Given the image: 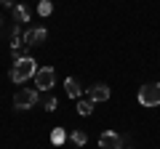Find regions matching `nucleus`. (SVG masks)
<instances>
[{
  "label": "nucleus",
  "mask_w": 160,
  "mask_h": 149,
  "mask_svg": "<svg viewBox=\"0 0 160 149\" xmlns=\"http://www.w3.org/2000/svg\"><path fill=\"white\" fill-rule=\"evenodd\" d=\"M64 91H67L69 99H80L83 96V85H80L75 77H67V80H64Z\"/></svg>",
  "instance_id": "6e6552de"
},
{
  "label": "nucleus",
  "mask_w": 160,
  "mask_h": 149,
  "mask_svg": "<svg viewBox=\"0 0 160 149\" xmlns=\"http://www.w3.org/2000/svg\"><path fill=\"white\" fill-rule=\"evenodd\" d=\"M56 107H59L56 96H48V99H46V109H48V112H53V109H56Z\"/></svg>",
  "instance_id": "2eb2a0df"
},
{
  "label": "nucleus",
  "mask_w": 160,
  "mask_h": 149,
  "mask_svg": "<svg viewBox=\"0 0 160 149\" xmlns=\"http://www.w3.org/2000/svg\"><path fill=\"white\" fill-rule=\"evenodd\" d=\"M91 104H93V101H88V99H78V112H80L83 117H88V115L93 112V107H91Z\"/></svg>",
  "instance_id": "f8f14e48"
},
{
  "label": "nucleus",
  "mask_w": 160,
  "mask_h": 149,
  "mask_svg": "<svg viewBox=\"0 0 160 149\" xmlns=\"http://www.w3.org/2000/svg\"><path fill=\"white\" fill-rule=\"evenodd\" d=\"M38 88H22V91H16V96H13V107L16 109H32L35 104H38Z\"/></svg>",
  "instance_id": "20e7f679"
},
{
  "label": "nucleus",
  "mask_w": 160,
  "mask_h": 149,
  "mask_svg": "<svg viewBox=\"0 0 160 149\" xmlns=\"http://www.w3.org/2000/svg\"><path fill=\"white\" fill-rule=\"evenodd\" d=\"M99 147L102 149H126L128 147V136H120L115 131H104L99 136Z\"/></svg>",
  "instance_id": "39448f33"
},
{
  "label": "nucleus",
  "mask_w": 160,
  "mask_h": 149,
  "mask_svg": "<svg viewBox=\"0 0 160 149\" xmlns=\"http://www.w3.org/2000/svg\"><path fill=\"white\" fill-rule=\"evenodd\" d=\"M0 3H3V6H11V8L16 6V0H0Z\"/></svg>",
  "instance_id": "dca6fc26"
},
{
  "label": "nucleus",
  "mask_w": 160,
  "mask_h": 149,
  "mask_svg": "<svg viewBox=\"0 0 160 149\" xmlns=\"http://www.w3.org/2000/svg\"><path fill=\"white\" fill-rule=\"evenodd\" d=\"M35 74H38V64H35L32 56L22 59V61H16L11 67V80L13 83H27L29 77H35Z\"/></svg>",
  "instance_id": "f257e3e1"
},
{
  "label": "nucleus",
  "mask_w": 160,
  "mask_h": 149,
  "mask_svg": "<svg viewBox=\"0 0 160 149\" xmlns=\"http://www.w3.org/2000/svg\"><path fill=\"white\" fill-rule=\"evenodd\" d=\"M139 104L142 107H160V83H147L139 91Z\"/></svg>",
  "instance_id": "f03ea898"
},
{
  "label": "nucleus",
  "mask_w": 160,
  "mask_h": 149,
  "mask_svg": "<svg viewBox=\"0 0 160 149\" xmlns=\"http://www.w3.org/2000/svg\"><path fill=\"white\" fill-rule=\"evenodd\" d=\"M126 149H128V147H126Z\"/></svg>",
  "instance_id": "a211bd4d"
},
{
  "label": "nucleus",
  "mask_w": 160,
  "mask_h": 149,
  "mask_svg": "<svg viewBox=\"0 0 160 149\" xmlns=\"http://www.w3.org/2000/svg\"><path fill=\"white\" fill-rule=\"evenodd\" d=\"M0 27H3V19H0Z\"/></svg>",
  "instance_id": "f3484780"
},
{
  "label": "nucleus",
  "mask_w": 160,
  "mask_h": 149,
  "mask_svg": "<svg viewBox=\"0 0 160 149\" xmlns=\"http://www.w3.org/2000/svg\"><path fill=\"white\" fill-rule=\"evenodd\" d=\"M11 59H13V64L22 61V59H27V51H24V48H19V51H11Z\"/></svg>",
  "instance_id": "4468645a"
},
{
  "label": "nucleus",
  "mask_w": 160,
  "mask_h": 149,
  "mask_svg": "<svg viewBox=\"0 0 160 149\" xmlns=\"http://www.w3.org/2000/svg\"><path fill=\"white\" fill-rule=\"evenodd\" d=\"M64 138H67V131H64V128H53L51 131V144H64Z\"/></svg>",
  "instance_id": "ddd939ff"
},
{
  "label": "nucleus",
  "mask_w": 160,
  "mask_h": 149,
  "mask_svg": "<svg viewBox=\"0 0 160 149\" xmlns=\"http://www.w3.org/2000/svg\"><path fill=\"white\" fill-rule=\"evenodd\" d=\"M22 37H24V46L27 48L29 46H43V43L48 40V29L46 27H27Z\"/></svg>",
  "instance_id": "423d86ee"
},
{
  "label": "nucleus",
  "mask_w": 160,
  "mask_h": 149,
  "mask_svg": "<svg viewBox=\"0 0 160 149\" xmlns=\"http://www.w3.org/2000/svg\"><path fill=\"white\" fill-rule=\"evenodd\" d=\"M11 13H13V22H16V24H27V22H29V11H27V6H13Z\"/></svg>",
  "instance_id": "1a4fd4ad"
},
{
  "label": "nucleus",
  "mask_w": 160,
  "mask_h": 149,
  "mask_svg": "<svg viewBox=\"0 0 160 149\" xmlns=\"http://www.w3.org/2000/svg\"><path fill=\"white\" fill-rule=\"evenodd\" d=\"M38 13L43 19H48L53 13V3H51V0H40V3H38Z\"/></svg>",
  "instance_id": "9b49d317"
},
{
  "label": "nucleus",
  "mask_w": 160,
  "mask_h": 149,
  "mask_svg": "<svg viewBox=\"0 0 160 149\" xmlns=\"http://www.w3.org/2000/svg\"><path fill=\"white\" fill-rule=\"evenodd\" d=\"M32 80H35V88L38 91H51L56 85V72H53V67H40Z\"/></svg>",
  "instance_id": "7ed1b4c3"
},
{
  "label": "nucleus",
  "mask_w": 160,
  "mask_h": 149,
  "mask_svg": "<svg viewBox=\"0 0 160 149\" xmlns=\"http://www.w3.org/2000/svg\"><path fill=\"white\" fill-rule=\"evenodd\" d=\"M107 99H109V85H104V83H96V85L88 88V101L102 104V101H107Z\"/></svg>",
  "instance_id": "0eeeda50"
},
{
  "label": "nucleus",
  "mask_w": 160,
  "mask_h": 149,
  "mask_svg": "<svg viewBox=\"0 0 160 149\" xmlns=\"http://www.w3.org/2000/svg\"><path fill=\"white\" fill-rule=\"evenodd\" d=\"M69 141H72L75 147H83V144L88 141V136H86V131H80V128H75V131L69 133Z\"/></svg>",
  "instance_id": "9d476101"
}]
</instances>
